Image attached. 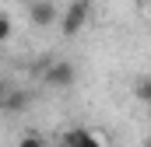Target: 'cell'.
Returning <instances> with one entry per match:
<instances>
[{
  "instance_id": "ba28073f",
  "label": "cell",
  "mask_w": 151,
  "mask_h": 147,
  "mask_svg": "<svg viewBox=\"0 0 151 147\" xmlns=\"http://www.w3.org/2000/svg\"><path fill=\"white\" fill-rule=\"evenodd\" d=\"M7 91H11V84H7V81H0V102L7 98Z\"/></svg>"
},
{
  "instance_id": "30bf717a",
  "label": "cell",
  "mask_w": 151,
  "mask_h": 147,
  "mask_svg": "<svg viewBox=\"0 0 151 147\" xmlns=\"http://www.w3.org/2000/svg\"><path fill=\"white\" fill-rule=\"evenodd\" d=\"M148 18H151V0H148Z\"/></svg>"
},
{
  "instance_id": "52a82bcc",
  "label": "cell",
  "mask_w": 151,
  "mask_h": 147,
  "mask_svg": "<svg viewBox=\"0 0 151 147\" xmlns=\"http://www.w3.org/2000/svg\"><path fill=\"white\" fill-rule=\"evenodd\" d=\"M18 147H46V140L39 137V133H28V137H21V144Z\"/></svg>"
},
{
  "instance_id": "3957f363",
  "label": "cell",
  "mask_w": 151,
  "mask_h": 147,
  "mask_svg": "<svg viewBox=\"0 0 151 147\" xmlns=\"http://www.w3.org/2000/svg\"><path fill=\"white\" fill-rule=\"evenodd\" d=\"M63 144L67 147H106L91 130H84V126H70V130L63 133Z\"/></svg>"
},
{
  "instance_id": "8fae6325",
  "label": "cell",
  "mask_w": 151,
  "mask_h": 147,
  "mask_svg": "<svg viewBox=\"0 0 151 147\" xmlns=\"http://www.w3.org/2000/svg\"><path fill=\"white\" fill-rule=\"evenodd\" d=\"M56 147H67V144H63V140H60V144H56Z\"/></svg>"
},
{
  "instance_id": "8992f818",
  "label": "cell",
  "mask_w": 151,
  "mask_h": 147,
  "mask_svg": "<svg viewBox=\"0 0 151 147\" xmlns=\"http://www.w3.org/2000/svg\"><path fill=\"white\" fill-rule=\"evenodd\" d=\"M11 35H14V25H11V18H7V14H0V46H4Z\"/></svg>"
},
{
  "instance_id": "6da1fadb",
  "label": "cell",
  "mask_w": 151,
  "mask_h": 147,
  "mask_svg": "<svg viewBox=\"0 0 151 147\" xmlns=\"http://www.w3.org/2000/svg\"><path fill=\"white\" fill-rule=\"evenodd\" d=\"M88 14H91V4H88V0H74V4L60 14V32H63V35H77V32L84 28Z\"/></svg>"
},
{
  "instance_id": "7a4b0ae2",
  "label": "cell",
  "mask_w": 151,
  "mask_h": 147,
  "mask_svg": "<svg viewBox=\"0 0 151 147\" xmlns=\"http://www.w3.org/2000/svg\"><path fill=\"white\" fill-rule=\"evenodd\" d=\"M74 63H67V60H60V63H53L49 70H46V84H53V88H67V84H74Z\"/></svg>"
},
{
  "instance_id": "9c48e42d",
  "label": "cell",
  "mask_w": 151,
  "mask_h": 147,
  "mask_svg": "<svg viewBox=\"0 0 151 147\" xmlns=\"http://www.w3.org/2000/svg\"><path fill=\"white\" fill-rule=\"evenodd\" d=\"M141 95H144V98H151V81H144V84H141Z\"/></svg>"
},
{
  "instance_id": "277c9868",
  "label": "cell",
  "mask_w": 151,
  "mask_h": 147,
  "mask_svg": "<svg viewBox=\"0 0 151 147\" xmlns=\"http://www.w3.org/2000/svg\"><path fill=\"white\" fill-rule=\"evenodd\" d=\"M32 105V95L28 91H21V88H11L7 91V98L0 102V112H25Z\"/></svg>"
},
{
  "instance_id": "5b68a950",
  "label": "cell",
  "mask_w": 151,
  "mask_h": 147,
  "mask_svg": "<svg viewBox=\"0 0 151 147\" xmlns=\"http://www.w3.org/2000/svg\"><path fill=\"white\" fill-rule=\"evenodd\" d=\"M56 18H60V14H56V7H53L49 0H39V4H32V21H35L39 28H49Z\"/></svg>"
},
{
  "instance_id": "7c38bea8",
  "label": "cell",
  "mask_w": 151,
  "mask_h": 147,
  "mask_svg": "<svg viewBox=\"0 0 151 147\" xmlns=\"http://www.w3.org/2000/svg\"><path fill=\"white\" fill-rule=\"evenodd\" d=\"M148 147H151V140H148Z\"/></svg>"
}]
</instances>
